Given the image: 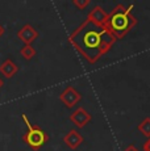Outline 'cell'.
<instances>
[{"instance_id": "3", "label": "cell", "mask_w": 150, "mask_h": 151, "mask_svg": "<svg viewBox=\"0 0 150 151\" xmlns=\"http://www.w3.org/2000/svg\"><path fill=\"white\" fill-rule=\"evenodd\" d=\"M24 121L28 124L29 132H28L27 134L22 137V141H24L25 143L29 145L33 150L41 149L46 142H48V139H49L48 134H46L42 129H40L38 126H33V125H30L29 122H28V120H27V117H25V116H24Z\"/></svg>"}, {"instance_id": "12", "label": "cell", "mask_w": 150, "mask_h": 151, "mask_svg": "<svg viewBox=\"0 0 150 151\" xmlns=\"http://www.w3.org/2000/svg\"><path fill=\"white\" fill-rule=\"evenodd\" d=\"M73 3H74V5L78 8V9L83 11L88 4H90V0H74Z\"/></svg>"}, {"instance_id": "16", "label": "cell", "mask_w": 150, "mask_h": 151, "mask_svg": "<svg viewBox=\"0 0 150 151\" xmlns=\"http://www.w3.org/2000/svg\"><path fill=\"white\" fill-rule=\"evenodd\" d=\"M3 84H4V82H3V79H1V78H0V88H1V87H3Z\"/></svg>"}, {"instance_id": "2", "label": "cell", "mask_w": 150, "mask_h": 151, "mask_svg": "<svg viewBox=\"0 0 150 151\" xmlns=\"http://www.w3.org/2000/svg\"><path fill=\"white\" fill-rule=\"evenodd\" d=\"M132 9L133 5L125 7L123 4H117L111 13H108L107 28L116 37V40L124 38L137 24V19L132 14Z\"/></svg>"}, {"instance_id": "4", "label": "cell", "mask_w": 150, "mask_h": 151, "mask_svg": "<svg viewBox=\"0 0 150 151\" xmlns=\"http://www.w3.org/2000/svg\"><path fill=\"white\" fill-rule=\"evenodd\" d=\"M80 99H82V95L71 86L66 87L62 93L59 95V100L62 101V103L65 104V106H67V108L75 106L80 101Z\"/></svg>"}, {"instance_id": "9", "label": "cell", "mask_w": 150, "mask_h": 151, "mask_svg": "<svg viewBox=\"0 0 150 151\" xmlns=\"http://www.w3.org/2000/svg\"><path fill=\"white\" fill-rule=\"evenodd\" d=\"M17 71H19V67H17L15 63H13V60H11V59L4 60V62L0 65V72H1L5 78H8V79L15 76L17 74Z\"/></svg>"}, {"instance_id": "7", "label": "cell", "mask_w": 150, "mask_h": 151, "mask_svg": "<svg viewBox=\"0 0 150 151\" xmlns=\"http://www.w3.org/2000/svg\"><path fill=\"white\" fill-rule=\"evenodd\" d=\"M87 20L95 22L97 25H102V27H107V21H108V13L103 9L102 7H95L94 9L88 13L87 16Z\"/></svg>"}, {"instance_id": "10", "label": "cell", "mask_w": 150, "mask_h": 151, "mask_svg": "<svg viewBox=\"0 0 150 151\" xmlns=\"http://www.w3.org/2000/svg\"><path fill=\"white\" fill-rule=\"evenodd\" d=\"M138 130H140L145 137L150 138V118L149 117L144 118V120L141 121L140 125H138Z\"/></svg>"}, {"instance_id": "5", "label": "cell", "mask_w": 150, "mask_h": 151, "mask_svg": "<svg viewBox=\"0 0 150 151\" xmlns=\"http://www.w3.org/2000/svg\"><path fill=\"white\" fill-rule=\"evenodd\" d=\"M91 118H92L91 114L84 108H82V106L75 109L70 114V121L78 127H84L86 125L91 121Z\"/></svg>"}, {"instance_id": "1", "label": "cell", "mask_w": 150, "mask_h": 151, "mask_svg": "<svg viewBox=\"0 0 150 151\" xmlns=\"http://www.w3.org/2000/svg\"><path fill=\"white\" fill-rule=\"evenodd\" d=\"M69 41L88 63L94 65L109 53L117 40L107 27L86 20L70 34Z\"/></svg>"}, {"instance_id": "8", "label": "cell", "mask_w": 150, "mask_h": 151, "mask_svg": "<svg viewBox=\"0 0 150 151\" xmlns=\"http://www.w3.org/2000/svg\"><path fill=\"white\" fill-rule=\"evenodd\" d=\"M63 142L67 145V147H70L71 150H75L83 143V137L78 130L71 129L67 134L63 137Z\"/></svg>"}, {"instance_id": "15", "label": "cell", "mask_w": 150, "mask_h": 151, "mask_svg": "<svg viewBox=\"0 0 150 151\" xmlns=\"http://www.w3.org/2000/svg\"><path fill=\"white\" fill-rule=\"evenodd\" d=\"M4 32H5V30H4V28H3V25L0 24V37H1L3 34H4Z\"/></svg>"}, {"instance_id": "13", "label": "cell", "mask_w": 150, "mask_h": 151, "mask_svg": "<svg viewBox=\"0 0 150 151\" xmlns=\"http://www.w3.org/2000/svg\"><path fill=\"white\" fill-rule=\"evenodd\" d=\"M144 151H150V138H148V141L144 143Z\"/></svg>"}, {"instance_id": "6", "label": "cell", "mask_w": 150, "mask_h": 151, "mask_svg": "<svg viewBox=\"0 0 150 151\" xmlns=\"http://www.w3.org/2000/svg\"><path fill=\"white\" fill-rule=\"evenodd\" d=\"M17 37H19L20 41L24 42L25 45H30V43L38 37V32L32 27V25L27 24L17 32Z\"/></svg>"}, {"instance_id": "11", "label": "cell", "mask_w": 150, "mask_h": 151, "mask_svg": "<svg viewBox=\"0 0 150 151\" xmlns=\"http://www.w3.org/2000/svg\"><path fill=\"white\" fill-rule=\"evenodd\" d=\"M20 53H21V55L25 58V59L30 60L32 58H34V55H36V49H34L32 45H25L24 47L20 50Z\"/></svg>"}, {"instance_id": "14", "label": "cell", "mask_w": 150, "mask_h": 151, "mask_svg": "<svg viewBox=\"0 0 150 151\" xmlns=\"http://www.w3.org/2000/svg\"><path fill=\"white\" fill-rule=\"evenodd\" d=\"M124 151H138V150H137V147H136V146H134V145H133V143H132V145H129V146H128V147H126V149H125V150H124Z\"/></svg>"}]
</instances>
